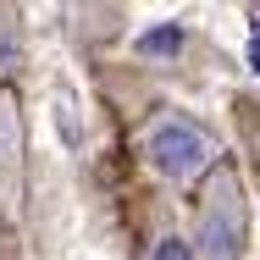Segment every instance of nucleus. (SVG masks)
I'll return each mask as SVG.
<instances>
[{
  "label": "nucleus",
  "mask_w": 260,
  "mask_h": 260,
  "mask_svg": "<svg viewBox=\"0 0 260 260\" xmlns=\"http://www.w3.org/2000/svg\"><path fill=\"white\" fill-rule=\"evenodd\" d=\"M139 155L144 166L155 172L160 183H172V188H200L210 183V172L221 166V150H216V139H210L205 127L188 116V111H155L144 127H139Z\"/></svg>",
  "instance_id": "f257e3e1"
},
{
  "label": "nucleus",
  "mask_w": 260,
  "mask_h": 260,
  "mask_svg": "<svg viewBox=\"0 0 260 260\" xmlns=\"http://www.w3.org/2000/svg\"><path fill=\"white\" fill-rule=\"evenodd\" d=\"M244 238H249L244 188H238V172L221 160V166L210 172L205 194H200V216H194V255H200V260H244Z\"/></svg>",
  "instance_id": "f03ea898"
},
{
  "label": "nucleus",
  "mask_w": 260,
  "mask_h": 260,
  "mask_svg": "<svg viewBox=\"0 0 260 260\" xmlns=\"http://www.w3.org/2000/svg\"><path fill=\"white\" fill-rule=\"evenodd\" d=\"M17 194H22V116L11 89H0V200L17 205Z\"/></svg>",
  "instance_id": "7ed1b4c3"
},
{
  "label": "nucleus",
  "mask_w": 260,
  "mask_h": 260,
  "mask_svg": "<svg viewBox=\"0 0 260 260\" xmlns=\"http://www.w3.org/2000/svg\"><path fill=\"white\" fill-rule=\"evenodd\" d=\"M144 260H200V255H194V238L172 227V233H160L155 244L144 249Z\"/></svg>",
  "instance_id": "20e7f679"
},
{
  "label": "nucleus",
  "mask_w": 260,
  "mask_h": 260,
  "mask_svg": "<svg viewBox=\"0 0 260 260\" xmlns=\"http://www.w3.org/2000/svg\"><path fill=\"white\" fill-rule=\"evenodd\" d=\"M177 45H183V28H172V22H166V28H155V34H144V39H139V55H155V50H177Z\"/></svg>",
  "instance_id": "39448f33"
},
{
  "label": "nucleus",
  "mask_w": 260,
  "mask_h": 260,
  "mask_svg": "<svg viewBox=\"0 0 260 260\" xmlns=\"http://www.w3.org/2000/svg\"><path fill=\"white\" fill-rule=\"evenodd\" d=\"M249 61H255V72H260V22H255V39H249Z\"/></svg>",
  "instance_id": "423d86ee"
}]
</instances>
